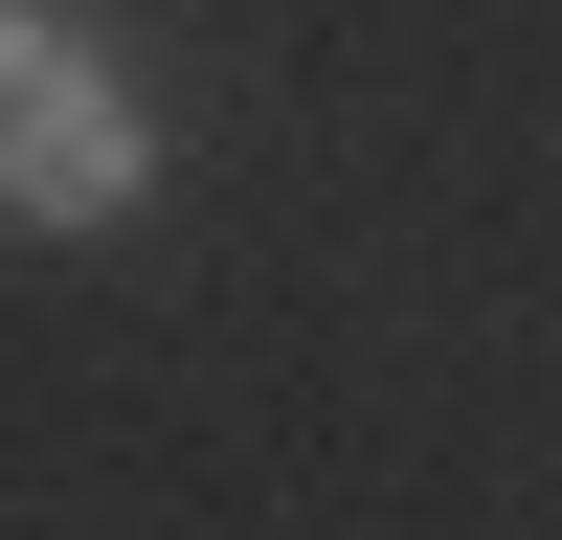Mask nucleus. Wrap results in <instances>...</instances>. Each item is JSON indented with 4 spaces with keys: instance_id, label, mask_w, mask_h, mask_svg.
Wrapping results in <instances>:
<instances>
[{
    "instance_id": "nucleus-1",
    "label": "nucleus",
    "mask_w": 562,
    "mask_h": 540,
    "mask_svg": "<svg viewBox=\"0 0 562 540\" xmlns=\"http://www.w3.org/2000/svg\"><path fill=\"white\" fill-rule=\"evenodd\" d=\"M158 203V113L68 0H0V225H135Z\"/></svg>"
}]
</instances>
